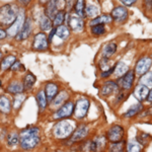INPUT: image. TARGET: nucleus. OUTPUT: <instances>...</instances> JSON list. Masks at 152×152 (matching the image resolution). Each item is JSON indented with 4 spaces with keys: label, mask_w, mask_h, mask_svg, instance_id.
Segmentation results:
<instances>
[{
    "label": "nucleus",
    "mask_w": 152,
    "mask_h": 152,
    "mask_svg": "<svg viewBox=\"0 0 152 152\" xmlns=\"http://www.w3.org/2000/svg\"><path fill=\"white\" fill-rule=\"evenodd\" d=\"M24 99H26V95H24V94H18V96L15 97V99H14V104H13L14 109H19L21 104L24 102Z\"/></svg>",
    "instance_id": "40"
},
{
    "label": "nucleus",
    "mask_w": 152,
    "mask_h": 152,
    "mask_svg": "<svg viewBox=\"0 0 152 152\" xmlns=\"http://www.w3.org/2000/svg\"><path fill=\"white\" fill-rule=\"evenodd\" d=\"M58 9V2L55 1V0H53V1H50L48 3L47 7H46V16L49 18H53L56 16V14L58 13L57 11Z\"/></svg>",
    "instance_id": "17"
},
{
    "label": "nucleus",
    "mask_w": 152,
    "mask_h": 152,
    "mask_svg": "<svg viewBox=\"0 0 152 152\" xmlns=\"http://www.w3.org/2000/svg\"><path fill=\"white\" fill-rule=\"evenodd\" d=\"M140 84L144 85L147 88L152 87V72H147L142 76L140 79Z\"/></svg>",
    "instance_id": "28"
},
{
    "label": "nucleus",
    "mask_w": 152,
    "mask_h": 152,
    "mask_svg": "<svg viewBox=\"0 0 152 152\" xmlns=\"http://www.w3.org/2000/svg\"><path fill=\"white\" fill-rule=\"evenodd\" d=\"M18 142H19V136L16 133H11L7 137V144H8V145L14 146V145H16Z\"/></svg>",
    "instance_id": "37"
},
{
    "label": "nucleus",
    "mask_w": 152,
    "mask_h": 152,
    "mask_svg": "<svg viewBox=\"0 0 152 152\" xmlns=\"http://www.w3.org/2000/svg\"><path fill=\"white\" fill-rule=\"evenodd\" d=\"M14 62H15V57L14 56H7L6 58H4V60L1 63L2 70H6L8 68H11V66L13 65Z\"/></svg>",
    "instance_id": "30"
},
{
    "label": "nucleus",
    "mask_w": 152,
    "mask_h": 152,
    "mask_svg": "<svg viewBox=\"0 0 152 152\" xmlns=\"http://www.w3.org/2000/svg\"><path fill=\"white\" fill-rule=\"evenodd\" d=\"M68 23H69L70 28L73 29L74 31H81L83 28H84V23H83V19L81 18H78L75 15H71L69 19H68Z\"/></svg>",
    "instance_id": "14"
},
{
    "label": "nucleus",
    "mask_w": 152,
    "mask_h": 152,
    "mask_svg": "<svg viewBox=\"0 0 152 152\" xmlns=\"http://www.w3.org/2000/svg\"><path fill=\"white\" fill-rule=\"evenodd\" d=\"M117 51V45L114 42H111V43L107 44V45L104 47V50H102V55L104 56V58H109L111 57L113 54H115Z\"/></svg>",
    "instance_id": "20"
},
{
    "label": "nucleus",
    "mask_w": 152,
    "mask_h": 152,
    "mask_svg": "<svg viewBox=\"0 0 152 152\" xmlns=\"http://www.w3.org/2000/svg\"><path fill=\"white\" fill-rule=\"evenodd\" d=\"M124 135V128L119 125H115L107 132V139L112 142V143H118L121 142L122 138Z\"/></svg>",
    "instance_id": "6"
},
{
    "label": "nucleus",
    "mask_w": 152,
    "mask_h": 152,
    "mask_svg": "<svg viewBox=\"0 0 152 152\" xmlns=\"http://www.w3.org/2000/svg\"><path fill=\"white\" fill-rule=\"evenodd\" d=\"M110 152H124L123 149V142H118V143H113L110 146Z\"/></svg>",
    "instance_id": "39"
},
{
    "label": "nucleus",
    "mask_w": 152,
    "mask_h": 152,
    "mask_svg": "<svg viewBox=\"0 0 152 152\" xmlns=\"http://www.w3.org/2000/svg\"><path fill=\"white\" fill-rule=\"evenodd\" d=\"M55 33H56V36L59 37L60 39H62V40H64V39H66L69 36V29H68V28L66 26H60L57 28Z\"/></svg>",
    "instance_id": "27"
},
{
    "label": "nucleus",
    "mask_w": 152,
    "mask_h": 152,
    "mask_svg": "<svg viewBox=\"0 0 152 152\" xmlns=\"http://www.w3.org/2000/svg\"><path fill=\"white\" fill-rule=\"evenodd\" d=\"M23 89V85L18 81H13L7 87V90L11 94H20Z\"/></svg>",
    "instance_id": "24"
},
{
    "label": "nucleus",
    "mask_w": 152,
    "mask_h": 152,
    "mask_svg": "<svg viewBox=\"0 0 152 152\" xmlns=\"http://www.w3.org/2000/svg\"><path fill=\"white\" fill-rule=\"evenodd\" d=\"M88 131H89V128H88L86 125H80L77 129L74 130V133H73L72 136H71L70 141L77 142V141L82 140L83 138H85V137L87 136Z\"/></svg>",
    "instance_id": "10"
},
{
    "label": "nucleus",
    "mask_w": 152,
    "mask_h": 152,
    "mask_svg": "<svg viewBox=\"0 0 152 152\" xmlns=\"http://www.w3.org/2000/svg\"><path fill=\"white\" fill-rule=\"evenodd\" d=\"M145 138H149V135L146 133H142L140 136L137 137V141H139L138 143H140V144H145L147 142V139Z\"/></svg>",
    "instance_id": "42"
},
{
    "label": "nucleus",
    "mask_w": 152,
    "mask_h": 152,
    "mask_svg": "<svg viewBox=\"0 0 152 152\" xmlns=\"http://www.w3.org/2000/svg\"><path fill=\"white\" fill-rule=\"evenodd\" d=\"M142 149L141 144L136 141H131L127 146V152H140Z\"/></svg>",
    "instance_id": "34"
},
{
    "label": "nucleus",
    "mask_w": 152,
    "mask_h": 152,
    "mask_svg": "<svg viewBox=\"0 0 152 152\" xmlns=\"http://www.w3.org/2000/svg\"><path fill=\"white\" fill-rule=\"evenodd\" d=\"M37 100H38V104L41 111L45 110L46 104H47V97L45 95V91L41 90L40 92H38V94H37Z\"/></svg>",
    "instance_id": "26"
},
{
    "label": "nucleus",
    "mask_w": 152,
    "mask_h": 152,
    "mask_svg": "<svg viewBox=\"0 0 152 152\" xmlns=\"http://www.w3.org/2000/svg\"><path fill=\"white\" fill-rule=\"evenodd\" d=\"M31 29H33L31 20V18H28L26 21H24L23 28H21V29L19 31V33L18 34L16 39H18V40H24V39H26L29 35H31Z\"/></svg>",
    "instance_id": "13"
},
{
    "label": "nucleus",
    "mask_w": 152,
    "mask_h": 152,
    "mask_svg": "<svg viewBox=\"0 0 152 152\" xmlns=\"http://www.w3.org/2000/svg\"><path fill=\"white\" fill-rule=\"evenodd\" d=\"M147 99H148V102H152V89L149 90V94H148V96H147Z\"/></svg>",
    "instance_id": "47"
},
{
    "label": "nucleus",
    "mask_w": 152,
    "mask_h": 152,
    "mask_svg": "<svg viewBox=\"0 0 152 152\" xmlns=\"http://www.w3.org/2000/svg\"><path fill=\"white\" fill-rule=\"evenodd\" d=\"M73 109H74V104H73L72 102H66V104L56 113L54 118H55V119H65V118L70 117L73 113Z\"/></svg>",
    "instance_id": "8"
},
{
    "label": "nucleus",
    "mask_w": 152,
    "mask_h": 152,
    "mask_svg": "<svg viewBox=\"0 0 152 152\" xmlns=\"http://www.w3.org/2000/svg\"><path fill=\"white\" fill-rule=\"evenodd\" d=\"M91 31H92V34L95 35V36H102V35H104V34L105 28H104V24H97V26H92Z\"/></svg>",
    "instance_id": "38"
},
{
    "label": "nucleus",
    "mask_w": 152,
    "mask_h": 152,
    "mask_svg": "<svg viewBox=\"0 0 152 152\" xmlns=\"http://www.w3.org/2000/svg\"><path fill=\"white\" fill-rule=\"evenodd\" d=\"M6 36H7V34L5 33V31H4L3 29H0V40H2V39H4Z\"/></svg>",
    "instance_id": "46"
},
{
    "label": "nucleus",
    "mask_w": 152,
    "mask_h": 152,
    "mask_svg": "<svg viewBox=\"0 0 152 152\" xmlns=\"http://www.w3.org/2000/svg\"><path fill=\"white\" fill-rule=\"evenodd\" d=\"M1 55H2V54H1V52H0V58H1Z\"/></svg>",
    "instance_id": "49"
},
{
    "label": "nucleus",
    "mask_w": 152,
    "mask_h": 152,
    "mask_svg": "<svg viewBox=\"0 0 152 152\" xmlns=\"http://www.w3.org/2000/svg\"><path fill=\"white\" fill-rule=\"evenodd\" d=\"M65 12L64 11H58V13L56 14V16L54 18V20H53V23H54V26H61V23L64 21V19H65Z\"/></svg>",
    "instance_id": "36"
},
{
    "label": "nucleus",
    "mask_w": 152,
    "mask_h": 152,
    "mask_svg": "<svg viewBox=\"0 0 152 152\" xmlns=\"http://www.w3.org/2000/svg\"><path fill=\"white\" fill-rule=\"evenodd\" d=\"M143 109V105L141 104H134L132 105L131 107L125 113V117L126 118H131V117H134L135 115H137L138 113H140Z\"/></svg>",
    "instance_id": "23"
},
{
    "label": "nucleus",
    "mask_w": 152,
    "mask_h": 152,
    "mask_svg": "<svg viewBox=\"0 0 152 152\" xmlns=\"http://www.w3.org/2000/svg\"><path fill=\"white\" fill-rule=\"evenodd\" d=\"M18 7L7 4L0 8V23L3 24H10L14 23L18 16Z\"/></svg>",
    "instance_id": "3"
},
{
    "label": "nucleus",
    "mask_w": 152,
    "mask_h": 152,
    "mask_svg": "<svg viewBox=\"0 0 152 152\" xmlns=\"http://www.w3.org/2000/svg\"><path fill=\"white\" fill-rule=\"evenodd\" d=\"M147 114H149V115H151V116H152V107L148 110V111H147Z\"/></svg>",
    "instance_id": "48"
},
{
    "label": "nucleus",
    "mask_w": 152,
    "mask_h": 152,
    "mask_svg": "<svg viewBox=\"0 0 152 152\" xmlns=\"http://www.w3.org/2000/svg\"><path fill=\"white\" fill-rule=\"evenodd\" d=\"M0 111L5 114L10 112V102L6 97H0Z\"/></svg>",
    "instance_id": "29"
},
{
    "label": "nucleus",
    "mask_w": 152,
    "mask_h": 152,
    "mask_svg": "<svg viewBox=\"0 0 152 152\" xmlns=\"http://www.w3.org/2000/svg\"><path fill=\"white\" fill-rule=\"evenodd\" d=\"M134 78H135L134 71L130 70L124 76H122V78H120L119 82H118L117 84L120 85V86H122L124 89H130V88L132 87V85H133Z\"/></svg>",
    "instance_id": "9"
},
{
    "label": "nucleus",
    "mask_w": 152,
    "mask_h": 152,
    "mask_svg": "<svg viewBox=\"0 0 152 152\" xmlns=\"http://www.w3.org/2000/svg\"><path fill=\"white\" fill-rule=\"evenodd\" d=\"M56 152H61V151H56Z\"/></svg>",
    "instance_id": "51"
},
{
    "label": "nucleus",
    "mask_w": 152,
    "mask_h": 152,
    "mask_svg": "<svg viewBox=\"0 0 152 152\" xmlns=\"http://www.w3.org/2000/svg\"><path fill=\"white\" fill-rule=\"evenodd\" d=\"M0 86H1V80H0Z\"/></svg>",
    "instance_id": "50"
},
{
    "label": "nucleus",
    "mask_w": 152,
    "mask_h": 152,
    "mask_svg": "<svg viewBox=\"0 0 152 152\" xmlns=\"http://www.w3.org/2000/svg\"><path fill=\"white\" fill-rule=\"evenodd\" d=\"M88 109H89V100L86 99H80L75 105V117L77 119H83L86 116Z\"/></svg>",
    "instance_id": "5"
},
{
    "label": "nucleus",
    "mask_w": 152,
    "mask_h": 152,
    "mask_svg": "<svg viewBox=\"0 0 152 152\" xmlns=\"http://www.w3.org/2000/svg\"><path fill=\"white\" fill-rule=\"evenodd\" d=\"M114 69L115 68H111V69L107 70V71H104V72L102 73V77H107V76H110L111 74H113L114 73Z\"/></svg>",
    "instance_id": "43"
},
{
    "label": "nucleus",
    "mask_w": 152,
    "mask_h": 152,
    "mask_svg": "<svg viewBox=\"0 0 152 152\" xmlns=\"http://www.w3.org/2000/svg\"><path fill=\"white\" fill-rule=\"evenodd\" d=\"M40 142V131L36 127L24 129L19 135V143L21 148L31 150L35 148Z\"/></svg>",
    "instance_id": "1"
},
{
    "label": "nucleus",
    "mask_w": 152,
    "mask_h": 152,
    "mask_svg": "<svg viewBox=\"0 0 152 152\" xmlns=\"http://www.w3.org/2000/svg\"><path fill=\"white\" fill-rule=\"evenodd\" d=\"M105 144H107V141H105L104 137H99V138H95V140L89 144V149L92 152H99L104 148Z\"/></svg>",
    "instance_id": "16"
},
{
    "label": "nucleus",
    "mask_w": 152,
    "mask_h": 152,
    "mask_svg": "<svg viewBox=\"0 0 152 152\" xmlns=\"http://www.w3.org/2000/svg\"><path fill=\"white\" fill-rule=\"evenodd\" d=\"M112 16H113L112 18H114L115 20L121 23V21L126 20L127 18H128V10L124 6H117L112 11Z\"/></svg>",
    "instance_id": "12"
},
{
    "label": "nucleus",
    "mask_w": 152,
    "mask_h": 152,
    "mask_svg": "<svg viewBox=\"0 0 152 152\" xmlns=\"http://www.w3.org/2000/svg\"><path fill=\"white\" fill-rule=\"evenodd\" d=\"M34 49L35 50H47L48 49V40L45 34L40 33L35 37V42H34Z\"/></svg>",
    "instance_id": "11"
},
{
    "label": "nucleus",
    "mask_w": 152,
    "mask_h": 152,
    "mask_svg": "<svg viewBox=\"0 0 152 152\" xmlns=\"http://www.w3.org/2000/svg\"><path fill=\"white\" fill-rule=\"evenodd\" d=\"M152 64V59L149 57H143L142 59L137 62L136 64V71L137 75H144L145 73L148 72V70L150 69Z\"/></svg>",
    "instance_id": "7"
},
{
    "label": "nucleus",
    "mask_w": 152,
    "mask_h": 152,
    "mask_svg": "<svg viewBox=\"0 0 152 152\" xmlns=\"http://www.w3.org/2000/svg\"><path fill=\"white\" fill-rule=\"evenodd\" d=\"M99 66L102 70H109V58H104L102 61L99 62Z\"/></svg>",
    "instance_id": "41"
},
{
    "label": "nucleus",
    "mask_w": 152,
    "mask_h": 152,
    "mask_svg": "<svg viewBox=\"0 0 152 152\" xmlns=\"http://www.w3.org/2000/svg\"><path fill=\"white\" fill-rule=\"evenodd\" d=\"M36 82V77L33 74H28L24 78V83H23V86L26 89H29L34 86Z\"/></svg>",
    "instance_id": "33"
},
{
    "label": "nucleus",
    "mask_w": 152,
    "mask_h": 152,
    "mask_svg": "<svg viewBox=\"0 0 152 152\" xmlns=\"http://www.w3.org/2000/svg\"><path fill=\"white\" fill-rule=\"evenodd\" d=\"M118 89V84L114 81H107L102 88V95H110L111 94Z\"/></svg>",
    "instance_id": "19"
},
{
    "label": "nucleus",
    "mask_w": 152,
    "mask_h": 152,
    "mask_svg": "<svg viewBox=\"0 0 152 152\" xmlns=\"http://www.w3.org/2000/svg\"><path fill=\"white\" fill-rule=\"evenodd\" d=\"M133 94L135 95V97H136L139 102H143V100L146 99L147 96H148L149 89L146 86H144V85L139 84L135 87V90H134Z\"/></svg>",
    "instance_id": "15"
},
{
    "label": "nucleus",
    "mask_w": 152,
    "mask_h": 152,
    "mask_svg": "<svg viewBox=\"0 0 152 152\" xmlns=\"http://www.w3.org/2000/svg\"><path fill=\"white\" fill-rule=\"evenodd\" d=\"M84 1L83 0H78L77 2H76L75 4V11L76 13L78 14L79 16H81V18H83L84 16V12H85V7H84Z\"/></svg>",
    "instance_id": "35"
},
{
    "label": "nucleus",
    "mask_w": 152,
    "mask_h": 152,
    "mask_svg": "<svg viewBox=\"0 0 152 152\" xmlns=\"http://www.w3.org/2000/svg\"><path fill=\"white\" fill-rule=\"evenodd\" d=\"M123 4H125V5H128V6H130V5H132V4H134L135 2H136V0H123Z\"/></svg>",
    "instance_id": "45"
},
{
    "label": "nucleus",
    "mask_w": 152,
    "mask_h": 152,
    "mask_svg": "<svg viewBox=\"0 0 152 152\" xmlns=\"http://www.w3.org/2000/svg\"><path fill=\"white\" fill-rule=\"evenodd\" d=\"M128 71H129L128 66L125 64L124 62H119L116 65V67H115L114 73H115V75H116V76L120 77V76H124L127 72H128Z\"/></svg>",
    "instance_id": "21"
},
{
    "label": "nucleus",
    "mask_w": 152,
    "mask_h": 152,
    "mask_svg": "<svg viewBox=\"0 0 152 152\" xmlns=\"http://www.w3.org/2000/svg\"><path fill=\"white\" fill-rule=\"evenodd\" d=\"M20 66H21L20 63H19L18 61H16V62H14L13 65L11 66V69L12 70H18V69H19V67H20Z\"/></svg>",
    "instance_id": "44"
},
{
    "label": "nucleus",
    "mask_w": 152,
    "mask_h": 152,
    "mask_svg": "<svg viewBox=\"0 0 152 152\" xmlns=\"http://www.w3.org/2000/svg\"><path fill=\"white\" fill-rule=\"evenodd\" d=\"M74 131V124L73 122L68 121V120H64L57 123L54 126L53 132L56 138L58 139H64L70 136Z\"/></svg>",
    "instance_id": "2"
},
{
    "label": "nucleus",
    "mask_w": 152,
    "mask_h": 152,
    "mask_svg": "<svg viewBox=\"0 0 152 152\" xmlns=\"http://www.w3.org/2000/svg\"><path fill=\"white\" fill-rule=\"evenodd\" d=\"M68 97V94L66 91H61L57 96L52 100V105L53 107H59L65 102L66 99Z\"/></svg>",
    "instance_id": "25"
},
{
    "label": "nucleus",
    "mask_w": 152,
    "mask_h": 152,
    "mask_svg": "<svg viewBox=\"0 0 152 152\" xmlns=\"http://www.w3.org/2000/svg\"><path fill=\"white\" fill-rule=\"evenodd\" d=\"M40 26L43 31H49V29L52 28V21H51V19L49 18L44 15V16H42V18H41Z\"/></svg>",
    "instance_id": "32"
},
{
    "label": "nucleus",
    "mask_w": 152,
    "mask_h": 152,
    "mask_svg": "<svg viewBox=\"0 0 152 152\" xmlns=\"http://www.w3.org/2000/svg\"><path fill=\"white\" fill-rule=\"evenodd\" d=\"M112 18L110 15H107V14H104V15H100V16H97V18H95L94 19H92L91 21H90V26H97V24H104V23H110L112 21Z\"/></svg>",
    "instance_id": "22"
},
{
    "label": "nucleus",
    "mask_w": 152,
    "mask_h": 152,
    "mask_svg": "<svg viewBox=\"0 0 152 152\" xmlns=\"http://www.w3.org/2000/svg\"><path fill=\"white\" fill-rule=\"evenodd\" d=\"M99 7L92 5V4L87 5L85 7V14H86L87 16H89V18H95V16L99 14Z\"/></svg>",
    "instance_id": "31"
},
{
    "label": "nucleus",
    "mask_w": 152,
    "mask_h": 152,
    "mask_svg": "<svg viewBox=\"0 0 152 152\" xmlns=\"http://www.w3.org/2000/svg\"><path fill=\"white\" fill-rule=\"evenodd\" d=\"M46 94H47V100L48 102H52L55 97V95L58 92V86L54 83H48L46 85Z\"/></svg>",
    "instance_id": "18"
},
{
    "label": "nucleus",
    "mask_w": 152,
    "mask_h": 152,
    "mask_svg": "<svg viewBox=\"0 0 152 152\" xmlns=\"http://www.w3.org/2000/svg\"><path fill=\"white\" fill-rule=\"evenodd\" d=\"M24 23V10L21 9L20 11L18 12V16H16V19L14 20V23H12V26L8 28L7 31V34L8 36H16L19 33V31L21 29Z\"/></svg>",
    "instance_id": "4"
}]
</instances>
